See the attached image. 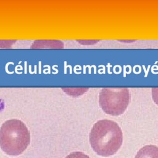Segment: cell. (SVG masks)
I'll return each mask as SVG.
<instances>
[{
    "mask_svg": "<svg viewBox=\"0 0 158 158\" xmlns=\"http://www.w3.org/2000/svg\"><path fill=\"white\" fill-rule=\"evenodd\" d=\"M60 41L53 40H36L34 41L31 48H62Z\"/></svg>",
    "mask_w": 158,
    "mask_h": 158,
    "instance_id": "cell-5",
    "label": "cell"
},
{
    "mask_svg": "<svg viewBox=\"0 0 158 158\" xmlns=\"http://www.w3.org/2000/svg\"><path fill=\"white\" fill-rule=\"evenodd\" d=\"M30 142V133L21 120L10 119L1 127L0 148L7 155H20L27 149Z\"/></svg>",
    "mask_w": 158,
    "mask_h": 158,
    "instance_id": "cell-2",
    "label": "cell"
},
{
    "mask_svg": "<svg viewBox=\"0 0 158 158\" xmlns=\"http://www.w3.org/2000/svg\"><path fill=\"white\" fill-rule=\"evenodd\" d=\"M123 142V133L114 121L103 119L96 122L89 133V143L97 154L108 157L115 154Z\"/></svg>",
    "mask_w": 158,
    "mask_h": 158,
    "instance_id": "cell-1",
    "label": "cell"
},
{
    "mask_svg": "<svg viewBox=\"0 0 158 158\" xmlns=\"http://www.w3.org/2000/svg\"><path fill=\"white\" fill-rule=\"evenodd\" d=\"M130 96L127 88H103L99 96V103L107 114L117 116L127 108Z\"/></svg>",
    "mask_w": 158,
    "mask_h": 158,
    "instance_id": "cell-3",
    "label": "cell"
},
{
    "mask_svg": "<svg viewBox=\"0 0 158 158\" xmlns=\"http://www.w3.org/2000/svg\"><path fill=\"white\" fill-rule=\"evenodd\" d=\"M152 96L154 102L158 105V88H152Z\"/></svg>",
    "mask_w": 158,
    "mask_h": 158,
    "instance_id": "cell-8",
    "label": "cell"
},
{
    "mask_svg": "<svg viewBox=\"0 0 158 158\" xmlns=\"http://www.w3.org/2000/svg\"><path fill=\"white\" fill-rule=\"evenodd\" d=\"M135 158H158V147L154 145H146L141 148Z\"/></svg>",
    "mask_w": 158,
    "mask_h": 158,
    "instance_id": "cell-4",
    "label": "cell"
},
{
    "mask_svg": "<svg viewBox=\"0 0 158 158\" xmlns=\"http://www.w3.org/2000/svg\"><path fill=\"white\" fill-rule=\"evenodd\" d=\"M14 40H0V48H8L15 43Z\"/></svg>",
    "mask_w": 158,
    "mask_h": 158,
    "instance_id": "cell-7",
    "label": "cell"
},
{
    "mask_svg": "<svg viewBox=\"0 0 158 158\" xmlns=\"http://www.w3.org/2000/svg\"><path fill=\"white\" fill-rule=\"evenodd\" d=\"M65 158H90L88 155L82 152H73L67 156Z\"/></svg>",
    "mask_w": 158,
    "mask_h": 158,
    "instance_id": "cell-6",
    "label": "cell"
}]
</instances>
